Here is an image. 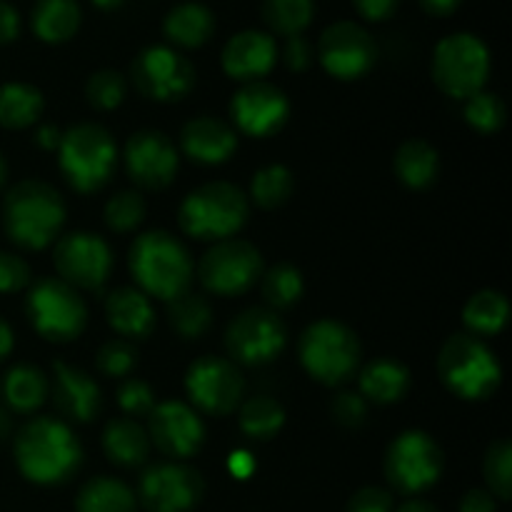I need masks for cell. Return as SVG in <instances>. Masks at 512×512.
<instances>
[{
  "instance_id": "obj_1",
  "label": "cell",
  "mask_w": 512,
  "mask_h": 512,
  "mask_svg": "<svg viewBox=\"0 0 512 512\" xmlns=\"http://www.w3.org/2000/svg\"><path fill=\"white\" fill-rule=\"evenodd\" d=\"M15 463L35 485H60L73 478L83 463V448L68 423L35 418L15 435Z\"/></svg>"
},
{
  "instance_id": "obj_2",
  "label": "cell",
  "mask_w": 512,
  "mask_h": 512,
  "mask_svg": "<svg viewBox=\"0 0 512 512\" xmlns=\"http://www.w3.org/2000/svg\"><path fill=\"white\" fill-rule=\"evenodd\" d=\"M65 223V203L53 185L20 180L3 200V228L15 245L43 250L58 238Z\"/></svg>"
},
{
  "instance_id": "obj_3",
  "label": "cell",
  "mask_w": 512,
  "mask_h": 512,
  "mask_svg": "<svg viewBox=\"0 0 512 512\" xmlns=\"http://www.w3.org/2000/svg\"><path fill=\"white\" fill-rule=\"evenodd\" d=\"M128 265L138 290H143L148 298L153 295L170 303L190 290L193 260L185 245L165 230H150L135 238Z\"/></svg>"
},
{
  "instance_id": "obj_4",
  "label": "cell",
  "mask_w": 512,
  "mask_h": 512,
  "mask_svg": "<svg viewBox=\"0 0 512 512\" xmlns=\"http://www.w3.org/2000/svg\"><path fill=\"white\" fill-rule=\"evenodd\" d=\"M438 375L445 388L460 400H485L498 390L503 368L483 338L455 333L440 348Z\"/></svg>"
},
{
  "instance_id": "obj_5",
  "label": "cell",
  "mask_w": 512,
  "mask_h": 512,
  "mask_svg": "<svg viewBox=\"0 0 512 512\" xmlns=\"http://www.w3.org/2000/svg\"><path fill=\"white\" fill-rule=\"evenodd\" d=\"M248 195L233 183H205L178 208V223L195 240L233 238L248 220Z\"/></svg>"
},
{
  "instance_id": "obj_6",
  "label": "cell",
  "mask_w": 512,
  "mask_h": 512,
  "mask_svg": "<svg viewBox=\"0 0 512 512\" xmlns=\"http://www.w3.org/2000/svg\"><path fill=\"white\" fill-rule=\"evenodd\" d=\"M58 160L70 188L78 193H95L113 175L118 148L103 125L80 123L60 135Z\"/></svg>"
},
{
  "instance_id": "obj_7",
  "label": "cell",
  "mask_w": 512,
  "mask_h": 512,
  "mask_svg": "<svg viewBox=\"0 0 512 512\" xmlns=\"http://www.w3.org/2000/svg\"><path fill=\"white\" fill-rule=\"evenodd\" d=\"M298 355L310 378L323 385H343L360 365V340L340 320L323 318L300 335Z\"/></svg>"
},
{
  "instance_id": "obj_8",
  "label": "cell",
  "mask_w": 512,
  "mask_h": 512,
  "mask_svg": "<svg viewBox=\"0 0 512 512\" xmlns=\"http://www.w3.org/2000/svg\"><path fill=\"white\" fill-rule=\"evenodd\" d=\"M30 325L50 343H70L88 325V308L73 285L60 278H43L25 300Z\"/></svg>"
},
{
  "instance_id": "obj_9",
  "label": "cell",
  "mask_w": 512,
  "mask_h": 512,
  "mask_svg": "<svg viewBox=\"0 0 512 512\" xmlns=\"http://www.w3.org/2000/svg\"><path fill=\"white\" fill-rule=\"evenodd\" d=\"M490 75L488 45L473 33H453L433 53V80L448 98L468 100Z\"/></svg>"
},
{
  "instance_id": "obj_10",
  "label": "cell",
  "mask_w": 512,
  "mask_h": 512,
  "mask_svg": "<svg viewBox=\"0 0 512 512\" xmlns=\"http://www.w3.org/2000/svg\"><path fill=\"white\" fill-rule=\"evenodd\" d=\"M445 468L440 445L423 430H405L385 453V478L395 493L418 495L433 488Z\"/></svg>"
},
{
  "instance_id": "obj_11",
  "label": "cell",
  "mask_w": 512,
  "mask_h": 512,
  "mask_svg": "<svg viewBox=\"0 0 512 512\" xmlns=\"http://www.w3.org/2000/svg\"><path fill=\"white\" fill-rule=\"evenodd\" d=\"M263 275V255L253 243L240 238H225L200 258L198 278L205 290L223 298L243 295Z\"/></svg>"
},
{
  "instance_id": "obj_12",
  "label": "cell",
  "mask_w": 512,
  "mask_h": 512,
  "mask_svg": "<svg viewBox=\"0 0 512 512\" xmlns=\"http://www.w3.org/2000/svg\"><path fill=\"white\" fill-rule=\"evenodd\" d=\"M288 343L285 323L268 308H248L235 315L225 330V348L235 365H265L278 358Z\"/></svg>"
},
{
  "instance_id": "obj_13",
  "label": "cell",
  "mask_w": 512,
  "mask_h": 512,
  "mask_svg": "<svg viewBox=\"0 0 512 512\" xmlns=\"http://www.w3.org/2000/svg\"><path fill=\"white\" fill-rule=\"evenodd\" d=\"M185 393L203 413L230 415L243 403L245 378L233 360L205 355L185 373Z\"/></svg>"
},
{
  "instance_id": "obj_14",
  "label": "cell",
  "mask_w": 512,
  "mask_h": 512,
  "mask_svg": "<svg viewBox=\"0 0 512 512\" xmlns=\"http://www.w3.org/2000/svg\"><path fill=\"white\" fill-rule=\"evenodd\" d=\"M130 73L135 88L158 103L185 98L195 85V68L190 60L168 45H150L140 50Z\"/></svg>"
},
{
  "instance_id": "obj_15",
  "label": "cell",
  "mask_w": 512,
  "mask_h": 512,
  "mask_svg": "<svg viewBox=\"0 0 512 512\" xmlns=\"http://www.w3.org/2000/svg\"><path fill=\"white\" fill-rule=\"evenodd\" d=\"M55 270L60 280H65L73 288L98 290L108 280L113 270V250L105 243V238L95 233H68L55 243L53 250Z\"/></svg>"
},
{
  "instance_id": "obj_16",
  "label": "cell",
  "mask_w": 512,
  "mask_h": 512,
  "mask_svg": "<svg viewBox=\"0 0 512 512\" xmlns=\"http://www.w3.org/2000/svg\"><path fill=\"white\" fill-rule=\"evenodd\" d=\"M203 475L183 463H160L143 473L138 498L148 512H190L203 500Z\"/></svg>"
},
{
  "instance_id": "obj_17",
  "label": "cell",
  "mask_w": 512,
  "mask_h": 512,
  "mask_svg": "<svg viewBox=\"0 0 512 512\" xmlns=\"http://www.w3.org/2000/svg\"><path fill=\"white\" fill-rule=\"evenodd\" d=\"M318 58L333 78L355 80L373 68L378 48L363 25L353 20H340V23L328 25L320 35Z\"/></svg>"
},
{
  "instance_id": "obj_18",
  "label": "cell",
  "mask_w": 512,
  "mask_h": 512,
  "mask_svg": "<svg viewBox=\"0 0 512 512\" xmlns=\"http://www.w3.org/2000/svg\"><path fill=\"white\" fill-rule=\"evenodd\" d=\"M148 438L168 458L185 460L203 448L205 425L193 405L165 400L155 403V408L150 410Z\"/></svg>"
},
{
  "instance_id": "obj_19",
  "label": "cell",
  "mask_w": 512,
  "mask_h": 512,
  "mask_svg": "<svg viewBox=\"0 0 512 512\" xmlns=\"http://www.w3.org/2000/svg\"><path fill=\"white\" fill-rule=\"evenodd\" d=\"M123 160L135 185L145 190H163L175 180L180 155L173 140L160 130H138L125 143Z\"/></svg>"
},
{
  "instance_id": "obj_20",
  "label": "cell",
  "mask_w": 512,
  "mask_h": 512,
  "mask_svg": "<svg viewBox=\"0 0 512 512\" xmlns=\"http://www.w3.org/2000/svg\"><path fill=\"white\" fill-rule=\"evenodd\" d=\"M230 115H233V123L238 125L240 133L250 135V138H268L288 123V95L278 85L253 80L233 95Z\"/></svg>"
},
{
  "instance_id": "obj_21",
  "label": "cell",
  "mask_w": 512,
  "mask_h": 512,
  "mask_svg": "<svg viewBox=\"0 0 512 512\" xmlns=\"http://www.w3.org/2000/svg\"><path fill=\"white\" fill-rule=\"evenodd\" d=\"M220 63H223L225 75L233 80L253 83V80L265 78L278 63V45L273 35L263 30H243L225 43Z\"/></svg>"
},
{
  "instance_id": "obj_22",
  "label": "cell",
  "mask_w": 512,
  "mask_h": 512,
  "mask_svg": "<svg viewBox=\"0 0 512 512\" xmlns=\"http://www.w3.org/2000/svg\"><path fill=\"white\" fill-rule=\"evenodd\" d=\"M53 400L58 413L75 423H90L103 403L98 383L85 370L60 360L53 365Z\"/></svg>"
},
{
  "instance_id": "obj_23",
  "label": "cell",
  "mask_w": 512,
  "mask_h": 512,
  "mask_svg": "<svg viewBox=\"0 0 512 512\" xmlns=\"http://www.w3.org/2000/svg\"><path fill=\"white\" fill-rule=\"evenodd\" d=\"M180 148L193 163L220 165L235 153L238 135L225 120L200 115V118L185 123L183 133H180Z\"/></svg>"
},
{
  "instance_id": "obj_24",
  "label": "cell",
  "mask_w": 512,
  "mask_h": 512,
  "mask_svg": "<svg viewBox=\"0 0 512 512\" xmlns=\"http://www.w3.org/2000/svg\"><path fill=\"white\" fill-rule=\"evenodd\" d=\"M110 328L128 340H143L155 328V310L148 295L138 288H118L105 300Z\"/></svg>"
},
{
  "instance_id": "obj_25",
  "label": "cell",
  "mask_w": 512,
  "mask_h": 512,
  "mask_svg": "<svg viewBox=\"0 0 512 512\" xmlns=\"http://www.w3.org/2000/svg\"><path fill=\"white\" fill-rule=\"evenodd\" d=\"M360 395L370 403H398L410 390V370L395 358H378L360 370Z\"/></svg>"
},
{
  "instance_id": "obj_26",
  "label": "cell",
  "mask_w": 512,
  "mask_h": 512,
  "mask_svg": "<svg viewBox=\"0 0 512 512\" xmlns=\"http://www.w3.org/2000/svg\"><path fill=\"white\" fill-rule=\"evenodd\" d=\"M215 30V18L203 3H180L165 15L163 33L178 48H200L210 40Z\"/></svg>"
},
{
  "instance_id": "obj_27",
  "label": "cell",
  "mask_w": 512,
  "mask_h": 512,
  "mask_svg": "<svg viewBox=\"0 0 512 512\" xmlns=\"http://www.w3.org/2000/svg\"><path fill=\"white\" fill-rule=\"evenodd\" d=\"M393 170L400 183L410 190H425L435 183L440 170L438 150L428 140L410 138L398 148L393 158Z\"/></svg>"
},
{
  "instance_id": "obj_28",
  "label": "cell",
  "mask_w": 512,
  "mask_h": 512,
  "mask_svg": "<svg viewBox=\"0 0 512 512\" xmlns=\"http://www.w3.org/2000/svg\"><path fill=\"white\" fill-rule=\"evenodd\" d=\"M103 450L110 463L120 465V468H135L148 460V430L140 428L133 418L110 420L103 430Z\"/></svg>"
},
{
  "instance_id": "obj_29",
  "label": "cell",
  "mask_w": 512,
  "mask_h": 512,
  "mask_svg": "<svg viewBox=\"0 0 512 512\" xmlns=\"http://www.w3.org/2000/svg\"><path fill=\"white\" fill-rule=\"evenodd\" d=\"M80 18L78 0H38L30 13V25L43 43H65L78 33Z\"/></svg>"
},
{
  "instance_id": "obj_30",
  "label": "cell",
  "mask_w": 512,
  "mask_h": 512,
  "mask_svg": "<svg viewBox=\"0 0 512 512\" xmlns=\"http://www.w3.org/2000/svg\"><path fill=\"white\" fill-rule=\"evenodd\" d=\"M50 393V383L45 373L35 365H15L3 380L5 403L13 413L28 415L45 403Z\"/></svg>"
},
{
  "instance_id": "obj_31",
  "label": "cell",
  "mask_w": 512,
  "mask_h": 512,
  "mask_svg": "<svg viewBox=\"0 0 512 512\" xmlns=\"http://www.w3.org/2000/svg\"><path fill=\"white\" fill-rule=\"evenodd\" d=\"M135 493L118 478L98 475L80 488L75 498L78 512H135Z\"/></svg>"
},
{
  "instance_id": "obj_32",
  "label": "cell",
  "mask_w": 512,
  "mask_h": 512,
  "mask_svg": "<svg viewBox=\"0 0 512 512\" xmlns=\"http://www.w3.org/2000/svg\"><path fill=\"white\" fill-rule=\"evenodd\" d=\"M43 93L28 83L0 85V125L10 130H23L33 125L43 113Z\"/></svg>"
},
{
  "instance_id": "obj_33",
  "label": "cell",
  "mask_w": 512,
  "mask_h": 512,
  "mask_svg": "<svg viewBox=\"0 0 512 512\" xmlns=\"http://www.w3.org/2000/svg\"><path fill=\"white\" fill-rule=\"evenodd\" d=\"M510 305L508 298L498 290H480L470 295V300L463 308V323L470 335H498L508 323Z\"/></svg>"
},
{
  "instance_id": "obj_34",
  "label": "cell",
  "mask_w": 512,
  "mask_h": 512,
  "mask_svg": "<svg viewBox=\"0 0 512 512\" xmlns=\"http://www.w3.org/2000/svg\"><path fill=\"white\" fill-rule=\"evenodd\" d=\"M168 318L170 328L180 335L183 340H198L213 325V308H210L208 298L200 293H183L168 303Z\"/></svg>"
},
{
  "instance_id": "obj_35",
  "label": "cell",
  "mask_w": 512,
  "mask_h": 512,
  "mask_svg": "<svg viewBox=\"0 0 512 512\" xmlns=\"http://www.w3.org/2000/svg\"><path fill=\"white\" fill-rule=\"evenodd\" d=\"M238 423L250 440H270L285 425V410L270 395H255L240 405Z\"/></svg>"
},
{
  "instance_id": "obj_36",
  "label": "cell",
  "mask_w": 512,
  "mask_h": 512,
  "mask_svg": "<svg viewBox=\"0 0 512 512\" xmlns=\"http://www.w3.org/2000/svg\"><path fill=\"white\" fill-rule=\"evenodd\" d=\"M295 190V178L285 165H265L250 180V198L263 210H275L290 200Z\"/></svg>"
},
{
  "instance_id": "obj_37",
  "label": "cell",
  "mask_w": 512,
  "mask_h": 512,
  "mask_svg": "<svg viewBox=\"0 0 512 512\" xmlns=\"http://www.w3.org/2000/svg\"><path fill=\"white\" fill-rule=\"evenodd\" d=\"M260 278H263V285H260V288H263V298L270 308H293V305L303 298V273H300L295 265L278 263L270 270H265Z\"/></svg>"
},
{
  "instance_id": "obj_38",
  "label": "cell",
  "mask_w": 512,
  "mask_h": 512,
  "mask_svg": "<svg viewBox=\"0 0 512 512\" xmlns=\"http://www.w3.org/2000/svg\"><path fill=\"white\" fill-rule=\"evenodd\" d=\"M315 0H263V18L275 33L293 38L310 25Z\"/></svg>"
},
{
  "instance_id": "obj_39",
  "label": "cell",
  "mask_w": 512,
  "mask_h": 512,
  "mask_svg": "<svg viewBox=\"0 0 512 512\" xmlns=\"http://www.w3.org/2000/svg\"><path fill=\"white\" fill-rule=\"evenodd\" d=\"M483 475L493 498L510 500L512 495V445L500 438L488 448L483 460Z\"/></svg>"
},
{
  "instance_id": "obj_40",
  "label": "cell",
  "mask_w": 512,
  "mask_h": 512,
  "mask_svg": "<svg viewBox=\"0 0 512 512\" xmlns=\"http://www.w3.org/2000/svg\"><path fill=\"white\" fill-rule=\"evenodd\" d=\"M105 225L115 233H130L138 228L145 218V200L138 190H123L115 193L113 198L105 203Z\"/></svg>"
},
{
  "instance_id": "obj_41",
  "label": "cell",
  "mask_w": 512,
  "mask_h": 512,
  "mask_svg": "<svg viewBox=\"0 0 512 512\" xmlns=\"http://www.w3.org/2000/svg\"><path fill=\"white\" fill-rule=\"evenodd\" d=\"M465 120L478 133H498L505 123V103L500 95L480 90L465 100Z\"/></svg>"
},
{
  "instance_id": "obj_42",
  "label": "cell",
  "mask_w": 512,
  "mask_h": 512,
  "mask_svg": "<svg viewBox=\"0 0 512 512\" xmlns=\"http://www.w3.org/2000/svg\"><path fill=\"white\" fill-rule=\"evenodd\" d=\"M85 98L98 110L118 108L125 98V78L115 70H98L85 83Z\"/></svg>"
},
{
  "instance_id": "obj_43",
  "label": "cell",
  "mask_w": 512,
  "mask_h": 512,
  "mask_svg": "<svg viewBox=\"0 0 512 512\" xmlns=\"http://www.w3.org/2000/svg\"><path fill=\"white\" fill-rule=\"evenodd\" d=\"M95 365L108 378H128L135 365H138V350L125 338L108 340L95 355Z\"/></svg>"
},
{
  "instance_id": "obj_44",
  "label": "cell",
  "mask_w": 512,
  "mask_h": 512,
  "mask_svg": "<svg viewBox=\"0 0 512 512\" xmlns=\"http://www.w3.org/2000/svg\"><path fill=\"white\" fill-rule=\"evenodd\" d=\"M118 405L130 418H148L155 408L153 388L140 378H125L118 388Z\"/></svg>"
},
{
  "instance_id": "obj_45",
  "label": "cell",
  "mask_w": 512,
  "mask_h": 512,
  "mask_svg": "<svg viewBox=\"0 0 512 512\" xmlns=\"http://www.w3.org/2000/svg\"><path fill=\"white\" fill-rule=\"evenodd\" d=\"M30 285V268L20 255L0 250V293H18Z\"/></svg>"
},
{
  "instance_id": "obj_46",
  "label": "cell",
  "mask_w": 512,
  "mask_h": 512,
  "mask_svg": "<svg viewBox=\"0 0 512 512\" xmlns=\"http://www.w3.org/2000/svg\"><path fill=\"white\" fill-rule=\"evenodd\" d=\"M333 410L335 423L345 425V428H360L368 415V400L360 393H340L330 405Z\"/></svg>"
},
{
  "instance_id": "obj_47",
  "label": "cell",
  "mask_w": 512,
  "mask_h": 512,
  "mask_svg": "<svg viewBox=\"0 0 512 512\" xmlns=\"http://www.w3.org/2000/svg\"><path fill=\"white\" fill-rule=\"evenodd\" d=\"M348 512H393V493L385 488H360L350 498Z\"/></svg>"
},
{
  "instance_id": "obj_48",
  "label": "cell",
  "mask_w": 512,
  "mask_h": 512,
  "mask_svg": "<svg viewBox=\"0 0 512 512\" xmlns=\"http://www.w3.org/2000/svg\"><path fill=\"white\" fill-rule=\"evenodd\" d=\"M283 63L293 73H303V70L310 68V63H313V48H310V43L303 35H293V38L285 40Z\"/></svg>"
},
{
  "instance_id": "obj_49",
  "label": "cell",
  "mask_w": 512,
  "mask_h": 512,
  "mask_svg": "<svg viewBox=\"0 0 512 512\" xmlns=\"http://www.w3.org/2000/svg\"><path fill=\"white\" fill-rule=\"evenodd\" d=\"M353 5L365 20H373V23H378V20L390 18V15L395 13V8H398V0H353Z\"/></svg>"
},
{
  "instance_id": "obj_50",
  "label": "cell",
  "mask_w": 512,
  "mask_h": 512,
  "mask_svg": "<svg viewBox=\"0 0 512 512\" xmlns=\"http://www.w3.org/2000/svg\"><path fill=\"white\" fill-rule=\"evenodd\" d=\"M20 35V15L10 3L0 0V45L13 43Z\"/></svg>"
},
{
  "instance_id": "obj_51",
  "label": "cell",
  "mask_w": 512,
  "mask_h": 512,
  "mask_svg": "<svg viewBox=\"0 0 512 512\" xmlns=\"http://www.w3.org/2000/svg\"><path fill=\"white\" fill-rule=\"evenodd\" d=\"M460 512H495V498L490 490H468L460 500Z\"/></svg>"
},
{
  "instance_id": "obj_52",
  "label": "cell",
  "mask_w": 512,
  "mask_h": 512,
  "mask_svg": "<svg viewBox=\"0 0 512 512\" xmlns=\"http://www.w3.org/2000/svg\"><path fill=\"white\" fill-rule=\"evenodd\" d=\"M253 470H255V460L250 458L245 450H238V453L230 455V473H233L235 478H240V480L248 478Z\"/></svg>"
},
{
  "instance_id": "obj_53",
  "label": "cell",
  "mask_w": 512,
  "mask_h": 512,
  "mask_svg": "<svg viewBox=\"0 0 512 512\" xmlns=\"http://www.w3.org/2000/svg\"><path fill=\"white\" fill-rule=\"evenodd\" d=\"M460 3H463V0H420V5H423V8L428 10L430 15H450V13H455Z\"/></svg>"
},
{
  "instance_id": "obj_54",
  "label": "cell",
  "mask_w": 512,
  "mask_h": 512,
  "mask_svg": "<svg viewBox=\"0 0 512 512\" xmlns=\"http://www.w3.org/2000/svg\"><path fill=\"white\" fill-rule=\"evenodd\" d=\"M13 345H15L13 328H10V325L0 318V363H3L10 353H13Z\"/></svg>"
},
{
  "instance_id": "obj_55",
  "label": "cell",
  "mask_w": 512,
  "mask_h": 512,
  "mask_svg": "<svg viewBox=\"0 0 512 512\" xmlns=\"http://www.w3.org/2000/svg\"><path fill=\"white\" fill-rule=\"evenodd\" d=\"M58 143H60V133L55 128L45 125V128L38 130V145H40V148L53 150V148H58Z\"/></svg>"
},
{
  "instance_id": "obj_56",
  "label": "cell",
  "mask_w": 512,
  "mask_h": 512,
  "mask_svg": "<svg viewBox=\"0 0 512 512\" xmlns=\"http://www.w3.org/2000/svg\"><path fill=\"white\" fill-rule=\"evenodd\" d=\"M398 512H438V508L430 503H425V500H408L405 505H400Z\"/></svg>"
},
{
  "instance_id": "obj_57",
  "label": "cell",
  "mask_w": 512,
  "mask_h": 512,
  "mask_svg": "<svg viewBox=\"0 0 512 512\" xmlns=\"http://www.w3.org/2000/svg\"><path fill=\"white\" fill-rule=\"evenodd\" d=\"M10 433H13V423H10V415H8V410L0 408V443H3V440L8 438Z\"/></svg>"
},
{
  "instance_id": "obj_58",
  "label": "cell",
  "mask_w": 512,
  "mask_h": 512,
  "mask_svg": "<svg viewBox=\"0 0 512 512\" xmlns=\"http://www.w3.org/2000/svg\"><path fill=\"white\" fill-rule=\"evenodd\" d=\"M90 3H93L95 8H100V10H115V8H120V5H123V0H90Z\"/></svg>"
},
{
  "instance_id": "obj_59",
  "label": "cell",
  "mask_w": 512,
  "mask_h": 512,
  "mask_svg": "<svg viewBox=\"0 0 512 512\" xmlns=\"http://www.w3.org/2000/svg\"><path fill=\"white\" fill-rule=\"evenodd\" d=\"M5 180H8V163H5L3 153H0V188L5 185Z\"/></svg>"
}]
</instances>
